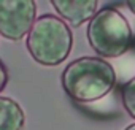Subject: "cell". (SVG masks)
<instances>
[{"label":"cell","instance_id":"obj_1","mask_svg":"<svg viewBox=\"0 0 135 130\" xmlns=\"http://www.w3.org/2000/svg\"><path fill=\"white\" fill-rule=\"evenodd\" d=\"M60 86L73 102L80 105L94 103L105 98L114 89L116 72L102 57H78L64 68Z\"/></svg>","mask_w":135,"mask_h":130},{"label":"cell","instance_id":"obj_2","mask_svg":"<svg viewBox=\"0 0 135 130\" xmlns=\"http://www.w3.org/2000/svg\"><path fill=\"white\" fill-rule=\"evenodd\" d=\"M26 48L37 63L56 67L69 59L73 48V33L59 16L41 14L27 35Z\"/></svg>","mask_w":135,"mask_h":130},{"label":"cell","instance_id":"obj_3","mask_svg":"<svg viewBox=\"0 0 135 130\" xmlns=\"http://www.w3.org/2000/svg\"><path fill=\"white\" fill-rule=\"evenodd\" d=\"M89 46L100 57L113 59L126 54L133 43V32L129 21L113 7L95 13L86 29Z\"/></svg>","mask_w":135,"mask_h":130},{"label":"cell","instance_id":"obj_4","mask_svg":"<svg viewBox=\"0 0 135 130\" xmlns=\"http://www.w3.org/2000/svg\"><path fill=\"white\" fill-rule=\"evenodd\" d=\"M37 3L32 0H0V35L19 41L35 24Z\"/></svg>","mask_w":135,"mask_h":130},{"label":"cell","instance_id":"obj_5","mask_svg":"<svg viewBox=\"0 0 135 130\" xmlns=\"http://www.w3.org/2000/svg\"><path fill=\"white\" fill-rule=\"evenodd\" d=\"M51 7L59 13V18L72 27H80L91 21L97 13V0H52Z\"/></svg>","mask_w":135,"mask_h":130},{"label":"cell","instance_id":"obj_6","mask_svg":"<svg viewBox=\"0 0 135 130\" xmlns=\"http://www.w3.org/2000/svg\"><path fill=\"white\" fill-rule=\"evenodd\" d=\"M24 124L26 113L21 105L10 97H0V130H22Z\"/></svg>","mask_w":135,"mask_h":130},{"label":"cell","instance_id":"obj_7","mask_svg":"<svg viewBox=\"0 0 135 130\" xmlns=\"http://www.w3.org/2000/svg\"><path fill=\"white\" fill-rule=\"evenodd\" d=\"M121 102H122V108L126 109V113L132 119H135V76L130 78L121 87Z\"/></svg>","mask_w":135,"mask_h":130},{"label":"cell","instance_id":"obj_8","mask_svg":"<svg viewBox=\"0 0 135 130\" xmlns=\"http://www.w3.org/2000/svg\"><path fill=\"white\" fill-rule=\"evenodd\" d=\"M10 81V73H8V68H7V65L3 63V60L0 59V92H2L7 84Z\"/></svg>","mask_w":135,"mask_h":130},{"label":"cell","instance_id":"obj_9","mask_svg":"<svg viewBox=\"0 0 135 130\" xmlns=\"http://www.w3.org/2000/svg\"><path fill=\"white\" fill-rule=\"evenodd\" d=\"M126 7H127L133 14H135V0H129V2H126Z\"/></svg>","mask_w":135,"mask_h":130},{"label":"cell","instance_id":"obj_10","mask_svg":"<svg viewBox=\"0 0 135 130\" xmlns=\"http://www.w3.org/2000/svg\"><path fill=\"white\" fill-rule=\"evenodd\" d=\"M124 130H135V124H130V125H127Z\"/></svg>","mask_w":135,"mask_h":130}]
</instances>
